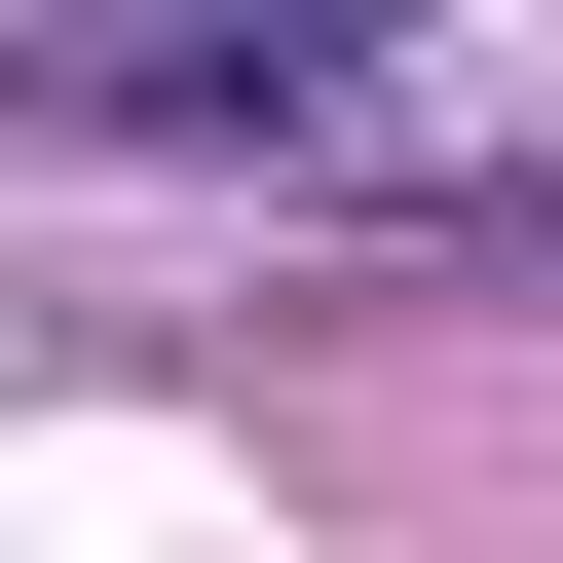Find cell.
<instances>
[{
    "label": "cell",
    "mask_w": 563,
    "mask_h": 563,
    "mask_svg": "<svg viewBox=\"0 0 563 563\" xmlns=\"http://www.w3.org/2000/svg\"><path fill=\"white\" fill-rule=\"evenodd\" d=\"M38 76H113L188 151H339L376 113V0H38Z\"/></svg>",
    "instance_id": "6da1fadb"
}]
</instances>
